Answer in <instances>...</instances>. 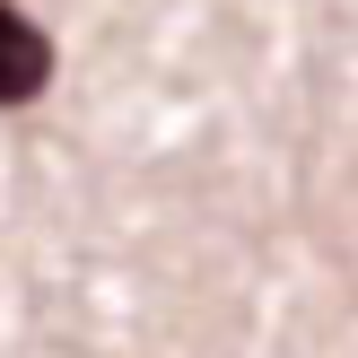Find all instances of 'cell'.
I'll return each instance as SVG.
<instances>
[{
    "label": "cell",
    "instance_id": "6da1fadb",
    "mask_svg": "<svg viewBox=\"0 0 358 358\" xmlns=\"http://www.w3.org/2000/svg\"><path fill=\"white\" fill-rule=\"evenodd\" d=\"M44 87H52V35L17 0H0V114L9 105H35Z\"/></svg>",
    "mask_w": 358,
    "mask_h": 358
}]
</instances>
